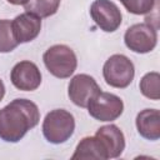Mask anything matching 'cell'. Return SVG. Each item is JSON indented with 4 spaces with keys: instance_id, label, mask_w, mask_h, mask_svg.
I'll use <instances>...</instances> for the list:
<instances>
[{
    "instance_id": "cell-14",
    "label": "cell",
    "mask_w": 160,
    "mask_h": 160,
    "mask_svg": "<svg viewBox=\"0 0 160 160\" xmlns=\"http://www.w3.org/2000/svg\"><path fill=\"white\" fill-rule=\"evenodd\" d=\"M60 6V0H28L24 4V9L26 12L34 14L42 18H49L56 14Z\"/></svg>"
},
{
    "instance_id": "cell-7",
    "label": "cell",
    "mask_w": 160,
    "mask_h": 160,
    "mask_svg": "<svg viewBox=\"0 0 160 160\" xmlns=\"http://www.w3.org/2000/svg\"><path fill=\"white\" fill-rule=\"evenodd\" d=\"M90 15L100 30L105 32H114L122 21L120 9L110 0H95L90 6Z\"/></svg>"
},
{
    "instance_id": "cell-10",
    "label": "cell",
    "mask_w": 160,
    "mask_h": 160,
    "mask_svg": "<svg viewBox=\"0 0 160 160\" xmlns=\"http://www.w3.org/2000/svg\"><path fill=\"white\" fill-rule=\"evenodd\" d=\"M95 136L100 141L106 159L119 158L125 149V136L124 132L114 124L104 125L96 130Z\"/></svg>"
},
{
    "instance_id": "cell-9",
    "label": "cell",
    "mask_w": 160,
    "mask_h": 160,
    "mask_svg": "<svg viewBox=\"0 0 160 160\" xmlns=\"http://www.w3.org/2000/svg\"><path fill=\"white\" fill-rule=\"evenodd\" d=\"M10 80L11 84L21 91H34L41 84V72L35 62L22 60L11 69Z\"/></svg>"
},
{
    "instance_id": "cell-6",
    "label": "cell",
    "mask_w": 160,
    "mask_h": 160,
    "mask_svg": "<svg viewBox=\"0 0 160 160\" xmlns=\"http://www.w3.org/2000/svg\"><path fill=\"white\" fill-rule=\"evenodd\" d=\"M128 49L136 54H146L155 49L158 44V30L146 22L131 25L124 35Z\"/></svg>"
},
{
    "instance_id": "cell-15",
    "label": "cell",
    "mask_w": 160,
    "mask_h": 160,
    "mask_svg": "<svg viewBox=\"0 0 160 160\" xmlns=\"http://www.w3.org/2000/svg\"><path fill=\"white\" fill-rule=\"evenodd\" d=\"M159 81L160 75L156 71H151L145 74L139 84L141 94L150 99V100H159L160 99V89H159Z\"/></svg>"
},
{
    "instance_id": "cell-5",
    "label": "cell",
    "mask_w": 160,
    "mask_h": 160,
    "mask_svg": "<svg viewBox=\"0 0 160 160\" xmlns=\"http://www.w3.org/2000/svg\"><path fill=\"white\" fill-rule=\"evenodd\" d=\"M88 111L91 118L99 121H114L124 111L122 100L111 92L100 91L88 104Z\"/></svg>"
},
{
    "instance_id": "cell-12",
    "label": "cell",
    "mask_w": 160,
    "mask_h": 160,
    "mask_svg": "<svg viewBox=\"0 0 160 160\" xmlns=\"http://www.w3.org/2000/svg\"><path fill=\"white\" fill-rule=\"evenodd\" d=\"M138 132L148 140L160 139V111L156 109H144L136 115Z\"/></svg>"
},
{
    "instance_id": "cell-17",
    "label": "cell",
    "mask_w": 160,
    "mask_h": 160,
    "mask_svg": "<svg viewBox=\"0 0 160 160\" xmlns=\"http://www.w3.org/2000/svg\"><path fill=\"white\" fill-rule=\"evenodd\" d=\"M18 45L19 42L14 36L11 21L6 19H1L0 20V52H10Z\"/></svg>"
},
{
    "instance_id": "cell-3",
    "label": "cell",
    "mask_w": 160,
    "mask_h": 160,
    "mask_svg": "<svg viewBox=\"0 0 160 160\" xmlns=\"http://www.w3.org/2000/svg\"><path fill=\"white\" fill-rule=\"evenodd\" d=\"M48 71L59 79L70 78L78 66V59L71 48L58 44L50 46L42 55Z\"/></svg>"
},
{
    "instance_id": "cell-1",
    "label": "cell",
    "mask_w": 160,
    "mask_h": 160,
    "mask_svg": "<svg viewBox=\"0 0 160 160\" xmlns=\"http://www.w3.org/2000/svg\"><path fill=\"white\" fill-rule=\"evenodd\" d=\"M40 121V111L28 99H14L0 109V139L6 142L20 141Z\"/></svg>"
},
{
    "instance_id": "cell-18",
    "label": "cell",
    "mask_w": 160,
    "mask_h": 160,
    "mask_svg": "<svg viewBox=\"0 0 160 160\" xmlns=\"http://www.w3.org/2000/svg\"><path fill=\"white\" fill-rule=\"evenodd\" d=\"M4 96H5V85H4L2 80L0 79V101L4 99Z\"/></svg>"
},
{
    "instance_id": "cell-8",
    "label": "cell",
    "mask_w": 160,
    "mask_h": 160,
    "mask_svg": "<svg viewBox=\"0 0 160 160\" xmlns=\"http://www.w3.org/2000/svg\"><path fill=\"white\" fill-rule=\"evenodd\" d=\"M68 89L70 100L79 108H86L89 101L101 91L96 80L88 74L75 75L70 80Z\"/></svg>"
},
{
    "instance_id": "cell-19",
    "label": "cell",
    "mask_w": 160,
    "mask_h": 160,
    "mask_svg": "<svg viewBox=\"0 0 160 160\" xmlns=\"http://www.w3.org/2000/svg\"><path fill=\"white\" fill-rule=\"evenodd\" d=\"M8 2H10V4H12V5H24L28 0H6Z\"/></svg>"
},
{
    "instance_id": "cell-4",
    "label": "cell",
    "mask_w": 160,
    "mask_h": 160,
    "mask_svg": "<svg viewBox=\"0 0 160 160\" xmlns=\"http://www.w3.org/2000/svg\"><path fill=\"white\" fill-rule=\"evenodd\" d=\"M102 76L108 85L116 89H125L134 80L135 68L128 56L114 54L105 61L102 66Z\"/></svg>"
},
{
    "instance_id": "cell-13",
    "label": "cell",
    "mask_w": 160,
    "mask_h": 160,
    "mask_svg": "<svg viewBox=\"0 0 160 160\" xmlns=\"http://www.w3.org/2000/svg\"><path fill=\"white\" fill-rule=\"evenodd\" d=\"M71 159L106 160V155H105V151L96 136H85L78 144Z\"/></svg>"
},
{
    "instance_id": "cell-2",
    "label": "cell",
    "mask_w": 160,
    "mask_h": 160,
    "mask_svg": "<svg viewBox=\"0 0 160 160\" xmlns=\"http://www.w3.org/2000/svg\"><path fill=\"white\" fill-rule=\"evenodd\" d=\"M75 130V119L64 109H54L46 114L42 121V134L51 144H62L69 140Z\"/></svg>"
},
{
    "instance_id": "cell-11",
    "label": "cell",
    "mask_w": 160,
    "mask_h": 160,
    "mask_svg": "<svg viewBox=\"0 0 160 160\" xmlns=\"http://www.w3.org/2000/svg\"><path fill=\"white\" fill-rule=\"evenodd\" d=\"M14 36L19 44L30 42L38 38L41 30V19L34 14L24 12L11 21Z\"/></svg>"
},
{
    "instance_id": "cell-16",
    "label": "cell",
    "mask_w": 160,
    "mask_h": 160,
    "mask_svg": "<svg viewBox=\"0 0 160 160\" xmlns=\"http://www.w3.org/2000/svg\"><path fill=\"white\" fill-rule=\"evenodd\" d=\"M124 8L134 15H149L158 6L159 0H119Z\"/></svg>"
}]
</instances>
